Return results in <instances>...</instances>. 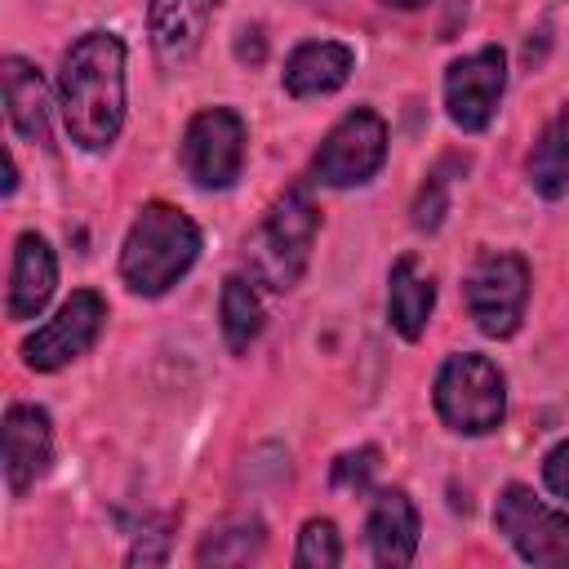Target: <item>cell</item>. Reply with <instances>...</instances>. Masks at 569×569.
<instances>
[{
    "label": "cell",
    "mask_w": 569,
    "mask_h": 569,
    "mask_svg": "<svg viewBox=\"0 0 569 569\" xmlns=\"http://www.w3.org/2000/svg\"><path fill=\"white\" fill-rule=\"evenodd\" d=\"M58 289V258L40 231H22L13 240L9 262V320H36Z\"/></svg>",
    "instance_id": "cell-14"
},
{
    "label": "cell",
    "mask_w": 569,
    "mask_h": 569,
    "mask_svg": "<svg viewBox=\"0 0 569 569\" xmlns=\"http://www.w3.org/2000/svg\"><path fill=\"white\" fill-rule=\"evenodd\" d=\"M525 182L542 200H560L569 191V102L542 124V133L525 160Z\"/></svg>",
    "instance_id": "cell-18"
},
{
    "label": "cell",
    "mask_w": 569,
    "mask_h": 569,
    "mask_svg": "<svg viewBox=\"0 0 569 569\" xmlns=\"http://www.w3.org/2000/svg\"><path fill=\"white\" fill-rule=\"evenodd\" d=\"M462 302L485 338H511L529 307V262L511 249L480 253L462 280Z\"/></svg>",
    "instance_id": "cell-5"
},
{
    "label": "cell",
    "mask_w": 569,
    "mask_h": 569,
    "mask_svg": "<svg viewBox=\"0 0 569 569\" xmlns=\"http://www.w3.org/2000/svg\"><path fill=\"white\" fill-rule=\"evenodd\" d=\"M316 231H320V209H316L307 182L280 191L244 240L249 280L271 293H289L311 262Z\"/></svg>",
    "instance_id": "cell-3"
},
{
    "label": "cell",
    "mask_w": 569,
    "mask_h": 569,
    "mask_svg": "<svg viewBox=\"0 0 569 569\" xmlns=\"http://www.w3.org/2000/svg\"><path fill=\"white\" fill-rule=\"evenodd\" d=\"M338 560H342L338 525L325 520V516L302 520V529H298V547H293V565H298V569H333Z\"/></svg>",
    "instance_id": "cell-21"
},
{
    "label": "cell",
    "mask_w": 569,
    "mask_h": 569,
    "mask_svg": "<svg viewBox=\"0 0 569 569\" xmlns=\"http://www.w3.org/2000/svg\"><path fill=\"white\" fill-rule=\"evenodd\" d=\"M58 111L80 151H107L124 129V40L84 31L58 62Z\"/></svg>",
    "instance_id": "cell-1"
},
{
    "label": "cell",
    "mask_w": 569,
    "mask_h": 569,
    "mask_svg": "<svg viewBox=\"0 0 569 569\" xmlns=\"http://www.w3.org/2000/svg\"><path fill=\"white\" fill-rule=\"evenodd\" d=\"M0 80H4V111H9L13 133H22L36 147H49V89L36 62L9 53L0 62Z\"/></svg>",
    "instance_id": "cell-16"
},
{
    "label": "cell",
    "mask_w": 569,
    "mask_h": 569,
    "mask_svg": "<svg viewBox=\"0 0 569 569\" xmlns=\"http://www.w3.org/2000/svg\"><path fill=\"white\" fill-rule=\"evenodd\" d=\"M200 258V227L164 200H147L120 244V280L138 298L169 293Z\"/></svg>",
    "instance_id": "cell-2"
},
{
    "label": "cell",
    "mask_w": 569,
    "mask_h": 569,
    "mask_svg": "<svg viewBox=\"0 0 569 569\" xmlns=\"http://www.w3.org/2000/svg\"><path fill=\"white\" fill-rule=\"evenodd\" d=\"M436 311V284L431 276L418 271V258L413 253H400L391 262V276H387V320L391 329L405 338V342H418L427 320Z\"/></svg>",
    "instance_id": "cell-17"
},
{
    "label": "cell",
    "mask_w": 569,
    "mask_h": 569,
    "mask_svg": "<svg viewBox=\"0 0 569 569\" xmlns=\"http://www.w3.org/2000/svg\"><path fill=\"white\" fill-rule=\"evenodd\" d=\"M507 89V53L498 44L471 49L445 67V111L462 133L489 129Z\"/></svg>",
    "instance_id": "cell-10"
},
{
    "label": "cell",
    "mask_w": 569,
    "mask_h": 569,
    "mask_svg": "<svg viewBox=\"0 0 569 569\" xmlns=\"http://www.w3.org/2000/svg\"><path fill=\"white\" fill-rule=\"evenodd\" d=\"M382 4H387V9H405V13H409V9H422L427 0H382Z\"/></svg>",
    "instance_id": "cell-27"
},
{
    "label": "cell",
    "mask_w": 569,
    "mask_h": 569,
    "mask_svg": "<svg viewBox=\"0 0 569 569\" xmlns=\"http://www.w3.org/2000/svg\"><path fill=\"white\" fill-rule=\"evenodd\" d=\"M222 0H147V36L164 67H182L209 36Z\"/></svg>",
    "instance_id": "cell-13"
},
{
    "label": "cell",
    "mask_w": 569,
    "mask_h": 569,
    "mask_svg": "<svg viewBox=\"0 0 569 569\" xmlns=\"http://www.w3.org/2000/svg\"><path fill=\"white\" fill-rule=\"evenodd\" d=\"M169 529H173V516L160 520V525H151L147 533H138V542L129 547L124 565H164L169 560Z\"/></svg>",
    "instance_id": "cell-24"
},
{
    "label": "cell",
    "mask_w": 569,
    "mask_h": 569,
    "mask_svg": "<svg viewBox=\"0 0 569 569\" xmlns=\"http://www.w3.org/2000/svg\"><path fill=\"white\" fill-rule=\"evenodd\" d=\"M542 485H547L551 498L569 502V436L556 440V445L542 453Z\"/></svg>",
    "instance_id": "cell-25"
},
{
    "label": "cell",
    "mask_w": 569,
    "mask_h": 569,
    "mask_svg": "<svg viewBox=\"0 0 569 569\" xmlns=\"http://www.w3.org/2000/svg\"><path fill=\"white\" fill-rule=\"evenodd\" d=\"M102 325H107V302H102V293H98V289H76V293L53 311V320H44L31 338H22V347H18V351H22V365L36 369V373H53V369L80 360V356L98 342Z\"/></svg>",
    "instance_id": "cell-9"
},
{
    "label": "cell",
    "mask_w": 569,
    "mask_h": 569,
    "mask_svg": "<svg viewBox=\"0 0 569 569\" xmlns=\"http://www.w3.org/2000/svg\"><path fill=\"white\" fill-rule=\"evenodd\" d=\"M445 209H449V178L445 173H431L418 196H413V227L418 231H436L445 222Z\"/></svg>",
    "instance_id": "cell-22"
},
{
    "label": "cell",
    "mask_w": 569,
    "mask_h": 569,
    "mask_svg": "<svg viewBox=\"0 0 569 569\" xmlns=\"http://www.w3.org/2000/svg\"><path fill=\"white\" fill-rule=\"evenodd\" d=\"M387 160V120L373 107H351L311 156V182L320 187H365Z\"/></svg>",
    "instance_id": "cell-7"
},
{
    "label": "cell",
    "mask_w": 569,
    "mask_h": 569,
    "mask_svg": "<svg viewBox=\"0 0 569 569\" xmlns=\"http://www.w3.org/2000/svg\"><path fill=\"white\" fill-rule=\"evenodd\" d=\"M418 507L405 489H378L369 498V516H365V542L373 565L382 569H400L418 556Z\"/></svg>",
    "instance_id": "cell-12"
},
{
    "label": "cell",
    "mask_w": 569,
    "mask_h": 569,
    "mask_svg": "<svg viewBox=\"0 0 569 569\" xmlns=\"http://www.w3.org/2000/svg\"><path fill=\"white\" fill-rule=\"evenodd\" d=\"M244 116L236 107H204L182 129V173L200 191H227L244 169Z\"/></svg>",
    "instance_id": "cell-6"
},
{
    "label": "cell",
    "mask_w": 569,
    "mask_h": 569,
    "mask_svg": "<svg viewBox=\"0 0 569 569\" xmlns=\"http://www.w3.org/2000/svg\"><path fill=\"white\" fill-rule=\"evenodd\" d=\"M218 320H222V338H227V347L236 356L258 342V333H262V298H258V284L249 276H227L222 280Z\"/></svg>",
    "instance_id": "cell-19"
},
{
    "label": "cell",
    "mask_w": 569,
    "mask_h": 569,
    "mask_svg": "<svg viewBox=\"0 0 569 569\" xmlns=\"http://www.w3.org/2000/svg\"><path fill=\"white\" fill-rule=\"evenodd\" d=\"M493 529L529 565H569V516L547 507L529 485H507L498 493Z\"/></svg>",
    "instance_id": "cell-8"
},
{
    "label": "cell",
    "mask_w": 569,
    "mask_h": 569,
    "mask_svg": "<svg viewBox=\"0 0 569 569\" xmlns=\"http://www.w3.org/2000/svg\"><path fill=\"white\" fill-rule=\"evenodd\" d=\"M262 547H267L262 520L258 516H231L204 533V542L196 547V565H249L262 556Z\"/></svg>",
    "instance_id": "cell-20"
},
{
    "label": "cell",
    "mask_w": 569,
    "mask_h": 569,
    "mask_svg": "<svg viewBox=\"0 0 569 569\" xmlns=\"http://www.w3.org/2000/svg\"><path fill=\"white\" fill-rule=\"evenodd\" d=\"M0 462H4V485L13 498H22L53 462V422L40 405L13 400L0 422Z\"/></svg>",
    "instance_id": "cell-11"
},
{
    "label": "cell",
    "mask_w": 569,
    "mask_h": 569,
    "mask_svg": "<svg viewBox=\"0 0 569 569\" xmlns=\"http://www.w3.org/2000/svg\"><path fill=\"white\" fill-rule=\"evenodd\" d=\"M13 187H18V160H13V151H4V196H13Z\"/></svg>",
    "instance_id": "cell-26"
},
{
    "label": "cell",
    "mask_w": 569,
    "mask_h": 569,
    "mask_svg": "<svg viewBox=\"0 0 569 569\" xmlns=\"http://www.w3.org/2000/svg\"><path fill=\"white\" fill-rule=\"evenodd\" d=\"M373 471H378V449L373 445H360L356 453H342L333 462V485L338 489H369Z\"/></svg>",
    "instance_id": "cell-23"
},
{
    "label": "cell",
    "mask_w": 569,
    "mask_h": 569,
    "mask_svg": "<svg viewBox=\"0 0 569 569\" xmlns=\"http://www.w3.org/2000/svg\"><path fill=\"white\" fill-rule=\"evenodd\" d=\"M356 71V53L338 40H302L280 71V84L289 98H325L338 93Z\"/></svg>",
    "instance_id": "cell-15"
},
{
    "label": "cell",
    "mask_w": 569,
    "mask_h": 569,
    "mask_svg": "<svg viewBox=\"0 0 569 569\" xmlns=\"http://www.w3.org/2000/svg\"><path fill=\"white\" fill-rule=\"evenodd\" d=\"M431 405L453 436H489L507 418V378L489 356L453 351L436 369Z\"/></svg>",
    "instance_id": "cell-4"
}]
</instances>
